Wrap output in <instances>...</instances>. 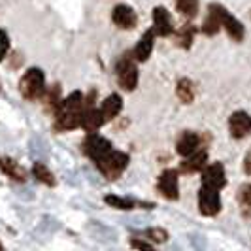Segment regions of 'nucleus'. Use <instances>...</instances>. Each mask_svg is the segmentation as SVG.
<instances>
[{
  "label": "nucleus",
  "mask_w": 251,
  "mask_h": 251,
  "mask_svg": "<svg viewBox=\"0 0 251 251\" xmlns=\"http://www.w3.org/2000/svg\"><path fill=\"white\" fill-rule=\"evenodd\" d=\"M115 75H117L119 87L123 89V91H126V93H132L134 89L138 87L140 72L132 51H126V53H123L117 59V63H115Z\"/></svg>",
  "instance_id": "1"
},
{
  "label": "nucleus",
  "mask_w": 251,
  "mask_h": 251,
  "mask_svg": "<svg viewBox=\"0 0 251 251\" xmlns=\"http://www.w3.org/2000/svg\"><path fill=\"white\" fill-rule=\"evenodd\" d=\"M128 163H130L128 153L119 151V150H113L112 148V150L102 157L100 161L95 163V166L100 170V174L106 177L108 181H115L117 177L123 176V172L128 168Z\"/></svg>",
  "instance_id": "2"
},
{
  "label": "nucleus",
  "mask_w": 251,
  "mask_h": 251,
  "mask_svg": "<svg viewBox=\"0 0 251 251\" xmlns=\"http://www.w3.org/2000/svg\"><path fill=\"white\" fill-rule=\"evenodd\" d=\"M46 91V74L42 72V68L38 66H32L28 68L25 74L21 75L19 79V93L25 100H38L42 99Z\"/></svg>",
  "instance_id": "3"
},
{
  "label": "nucleus",
  "mask_w": 251,
  "mask_h": 251,
  "mask_svg": "<svg viewBox=\"0 0 251 251\" xmlns=\"http://www.w3.org/2000/svg\"><path fill=\"white\" fill-rule=\"evenodd\" d=\"M197 204L199 212L204 217H215L221 212V195L217 189H212L208 185H201L199 195H197Z\"/></svg>",
  "instance_id": "4"
},
{
  "label": "nucleus",
  "mask_w": 251,
  "mask_h": 251,
  "mask_svg": "<svg viewBox=\"0 0 251 251\" xmlns=\"http://www.w3.org/2000/svg\"><path fill=\"white\" fill-rule=\"evenodd\" d=\"M112 142L108 138H104L100 136L99 132H91L85 136L83 140V144H81V151L85 153V157H89L93 163H97V161H100L102 157L108 153V151L112 150Z\"/></svg>",
  "instance_id": "5"
},
{
  "label": "nucleus",
  "mask_w": 251,
  "mask_h": 251,
  "mask_svg": "<svg viewBox=\"0 0 251 251\" xmlns=\"http://www.w3.org/2000/svg\"><path fill=\"white\" fill-rule=\"evenodd\" d=\"M217 13H219V21H221V28H225V32L232 42H242L246 38V28L244 23L238 17H234L232 13L226 10L223 4H217Z\"/></svg>",
  "instance_id": "6"
},
{
  "label": "nucleus",
  "mask_w": 251,
  "mask_h": 251,
  "mask_svg": "<svg viewBox=\"0 0 251 251\" xmlns=\"http://www.w3.org/2000/svg\"><path fill=\"white\" fill-rule=\"evenodd\" d=\"M157 189L166 201H177L179 199V170L176 168H166L161 172Z\"/></svg>",
  "instance_id": "7"
},
{
  "label": "nucleus",
  "mask_w": 251,
  "mask_h": 251,
  "mask_svg": "<svg viewBox=\"0 0 251 251\" xmlns=\"http://www.w3.org/2000/svg\"><path fill=\"white\" fill-rule=\"evenodd\" d=\"M201 181L202 185H208L212 189H221L226 185V174H225V166L221 163H210L206 164L201 170Z\"/></svg>",
  "instance_id": "8"
},
{
  "label": "nucleus",
  "mask_w": 251,
  "mask_h": 251,
  "mask_svg": "<svg viewBox=\"0 0 251 251\" xmlns=\"http://www.w3.org/2000/svg\"><path fill=\"white\" fill-rule=\"evenodd\" d=\"M228 134L234 140H244L246 136L251 134V115L248 112H238L230 113L228 117Z\"/></svg>",
  "instance_id": "9"
},
{
  "label": "nucleus",
  "mask_w": 251,
  "mask_h": 251,
  "mask_svg": "<svg viewBox=\"0 0 251 251\" xmlns=\"http://www.w3.org/2000/svg\"><path fill=\"white\" fill-rule=\"evenodd\" d=\"M151 19H153V30L155 34L161 38H168L174 34V23H172V17L170 12L164 8V6H155L153 12H151Z\"/></svg>",
  "instance_id": "10"
},
{
  "label": "nucleus",
  "mask_w": 251,
  "mask_h": 251,
  "mask_svg": "<svg viewBox=\"0 0 251 251\" xmlns=\"http://www.w3.org/2000/svg\"><path fill=\"white\" fill-rule=\"evenodd\" d=\"M112 21L113 25L121 30H132L138 25V15L134 12L132 6L128 4H117L112 10Z\"/></svg>",
  "instance_id": "11"
},
{
  "label": "nucleus",
  "mask_w": 251,
  "mask_h": 251,
  "mask_svg": "<svg viewBox=\"0 0 251 251\" xmlns=\"http://www.w3.org/2000/svg\"><path fill=\"white\" fill-rule=\"evenodd\" d=\"M206 140H210V136H206ZM206 140H204V136L197 134V132H193V130H185V132H181V136H179L177 142H176L177 155L187 157V155L195 153L197 150L206 148Z\"/></svg>",
  "instance_id": "12"
},
{
  "label": "nucleus",
  "mask_w": 251,
  "mask_h": 251,
  "mask_svg": "<svg viewBox=\"0 0 251 251\" xmlns=\"http://www.w3.org/2000/svg\"><path fill=\"white\" fill-rule=\"evenodd\" d=\"M206 164H208V151L201 148L195 153L183 157V161L179 164V172H183V174H197V172H201Z\"/></svg>",
  "instance_id": "13"
},
{
  "label": "nucleus",
  "mask_w": 251,
  "mask_h": 251,
  "mask_svg": "<svg viewBox=\"0 0 251 251\" xmlns=\"http://www.w3.org/2000/svg\"><path fill=\"white\" fill-rule=\"evenodd\" d=\"M0 172L4 176H8L12 181H17V183H25L28 174L26 170L17 163L12 157H6V155H0Z\"/></svg>",
  "instance_id": "14"
},
{
  "label": "nucleus",
  "mask_w": 251,
  "mask_h": 251,
  "mask_svg": "<svg viewBox=\"0 0 251 251\" xmlns=\"http://www.w3.org/2000/svg\"><path fill=\"white\" fill-rule=\"evenodd\" d=\"M155 30L150 28V30H146L142 38L138 40V44H136V48L132 50V55H134V59H136V63H146L148 59L151 57V53H153V48H155Z\"/></svg>",
  "instance_id": "15"
},
{
  "label": "nucleus",
  "mask_w": 251,
  "mask_h": 251,
  "mask_svg": "<svg viewBox=\"0 0 251 251\" xmlns=\"http://www.w3.org/2000/svg\"><path fill=\"white\" fill-rule=\"evenodd\" d=\"M99 110H100L102 117H104V123L113 121V119L121 113V110H123V99H121V95H117V93L108 95V97L102 100V106Z\"/></svg>",
  "instance_id": "16"
},
{
  "label": "nucleus",
  "mask_w": 251,
  "mask_h": 251,
  "mask_svg": "<svg viewBox=\"0 0 251 251\" xmlns=\"http://www.w3.org/2000/svg\"><path fill=\"white\" fill-rule=\"evenodd\" d=\"M104 125V117H102V113L99 108H95V106H91V108H85L83 110V117H81V128L91 134V132H99V128Z\"/></svg>",
  "instance_id": "17"
},
{
  "label": "nucleus",
  "mask_w": 251,
  "mask_h": 251,
  "mask_svg": "<svg viewBox=\"0 0 251 251\" xmlns=\"http://www.w3.org/2000/svg\"><path fill=\"white\" fill-rule=\"evenodd\" d=\"M219 30H221V21H219V13H217V2H212L208 6V15H206V19L202 21L201 25V32L204 36L212 38Z\"/></svg>",
  "instance_id": "18"
},
{
  "label": "nucleus",
  "mask_w": 251,
  "mask_h": 251,
  "mask_svg": "<svg viewBox=\"0 0 251 251\" xmlns=\"http://www.w3.org/2000/svg\"><path fill=\"white\" fill-rule=\"evenodd\" d=\"M42 100H44V108L55 115V112L59 110V106L63 102V89H61V85L55 83L51 87H46L44 95H42Z\"/></svg>",
  "instance_id": "19"
},
{
  "label": "nucleus",
  "mask_w": 251,
  "mask_h": 251,
  "mask_svg": "<svg viewBox=\"0 0 251 251\" xmlns=\"http://www.w3.org/2000/svg\"><path fill=\"white\" fill-rule=\"evenodd\" d=\"M195 34H197V26L191 25V23H185L179 30H174L176 44L181 48V50H191L193 40H195Z\"/></svg>",
  "instance_id": "20"
},
{
  "label": "nucleus",
  "mask_w": 251,
  "mask_h": 251,
  "mask_svg": "<svg viewBox=\"0 0 251 251\" xmlns=\"http://www.w3.org/2000/svg\"><path fill=\"white\" fill-rule=\"evenodd\" d=\"M32 176L36 177L40 183H44L46 187H55V185H57V177H55V174H53L44 163L32 164Z\"/></svg>",
  "instance_id": "21"
},
{
  "label": "nucleus",
  "mask_w": 251,
  "mask_h": 251,
  "mask_svg": "<svg viewBox=\"0 0 251 251\" xmlns=\"http://www.w3.org/2000/svg\"><path fill=\"white\" fill-rule=\"evenodd\" d=\"M176 95L177 99L181 100V104H193L195 100V83L187 79V77H183V79H179L176 85Z\"/></svg>",
  "instance_id": "22"
},
{
  "label": "nucleus",
  "mask_w": 251,
  "mask_h": 251,
  "mask_svg": "<svg viewBox=\"0 0 251 251\" xmlns=\"http://www.w3.org/2000/svg\"><path fill=\"white\" fill-rule=\"evenodd\" d=\"M104 202L110 206V208H115V210H123V212H130L138 206V202L132 201V199H126V197H119V195H106L104 197Z\"/></svg>",
  "instance_id": "23"
},
{
  "label": "nucleus",
  "mask_w": 251,
  "mask_h": 251,
  "mask_svg": "<svg viewBox=\"0 0 251 251\" xmlns=\"http://www.w3.org/2000/svg\"><path fill=\"white\" fill-rule=\"evenodd\" d=\"M176 10L179 15L191 21L199 15V0H176Z\"/></svg>",
  "instance_id": "24"
},
{
  "label": "nucleus",
  "mask_w": 251,
  "mask_h": 251,
  "mask_svg": "<svg viewBox=\"0 0 251 251\" xmlns=\"http://www.w3.org/2000/svg\"><path fill=\"white\" fill-rule=\"evenodd\" d=\"M144 236L146 240H150L151 244L155 246V244H164V242H168V230H164L163 226H151L148 228L146 232H144Z\"/></svg>",
  "instance_id": "25"
},
{
  "label": "nucleus",
  "mask_w": 251,
  "mask_h": 251,
  "mask_svg": "<svg viewBox=\"0 0 251 251\" xmlns=\"http://www.w3.org/2000/svg\"><path fill=\"white\" fill-rule=\"evenodd\" d=\"M8 51H10V36H8V32H6V30H2V28H0V61H4V59H6Z\"/></svg>",
  "instance_id": "26"
},
{
  "label": "nucleus",
  "mask_w": 251,
  "mask_h": 251,
  "mask_svg": "<svg viewBox=\"0 0 251 251\" xmlns=\"http://www.w3.org/2000/svg\"><path fill=\"white\" fill-rule=\"evenodd\" d=\"M238 201L244 208H251V183L250 185H244L238 193Z\"/></svg>",
  "instance_id": "27"
},
{
  "label": "nucleus",
  "mask_w": 251,
  "mask_h": 251,
  "mask_svg": "<svg viewBox=\"0 0 251 251\" xmlns=\"http://www.w3.org/2000/svg\"><path fill=\"white\" fill-rule=\"evenodd\" d=\"M130 248H134V250H153L155 246L144 238H130Z\"/></svg>",
  "instance_id": "28"
},
{
  "label": "nucleus",
  "mask_w": 251,
  "mask_h": 251,
  "mask_svg": "<svg viewBox=\"0 0 251 251\" xmlns=\"http://www.w3.org/2000/svg\"><path fill=\"white\" fill-rule=\"evenodd\" d=\"M244 174L251 176V151L244 157Z\"/></svg>",
  "instance_id": "29"
},
{
  "label": "nucleus",
  "mask_w": 251,
  "mask_h": 251,
  "mask_svg": "<svg viewBox=\"0 0 251 251\" xmlns=\"http://www.w3.org/2000/svg\"><path fill=\"white\" fill-rule=\"evenodd\" d=\"M0 250H4V244H2V242H0Z\"/></svg>",
  "instance_id": "30"
}]
</instances>
